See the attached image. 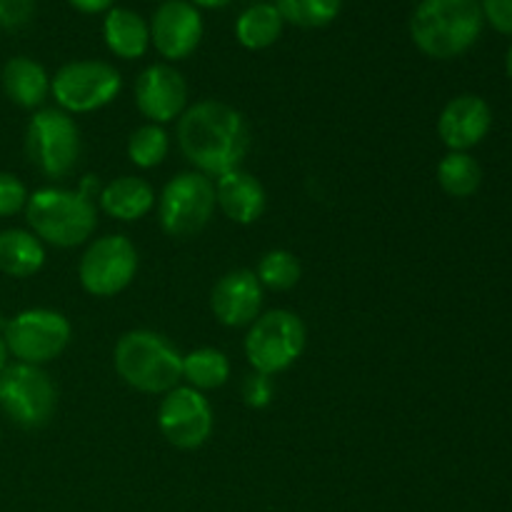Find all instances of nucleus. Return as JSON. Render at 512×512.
<instances>
[{"instance_id": "nucleus-19", "label": "nucleus", "mask_w": 512, "mask_h": 512, "mask_svg": "<svg viewBox=\"0 0 512 512\" xmlns=\"http://www.w3.org/2000/svg\"><path fill=\"white\" fill-rule=\"evenodd\" d=\"M103 40L115 58L138 60L150 48V25L135 10L113 5L103 18Z\"/></svg>"}, {"instance_id": "nucleus-33", "label": "nucleus", "mask_w": 512, "mask_h": 512, "mask_svg": "<svg viewBox=\"0 0 512 512\" xmlns=\"http://www.w3.org/2000/svg\"><path fill=\"white\" fill-rule=\"evenodd\" d=\"M188 3H193L198 10H220L233 3V0H188Z\"/></svg>"}, {"instance_id": "nucleus-25", "label": "nucleus", "mask_w": 512, "mask_h": 512, "mask_svg": "<svg viewBox=\"0 0 512 512\" xmlns=\"http://www.w3.org/2000/svg\"><path fill=\"white\" fill-rule=\"evenodd\" d=\"M285 25L303 30L325 28L340 15L343 0H273Z\"/></svg>"}, {"instance_id": "nucleus-4", "label": "nucleus", "mask_w": 512, "mask_h": 512, "mask_svg": "<svg viewBox=\"0 0 512 512\" xmlns=\"http://www.w3.org/2000/svg\"><path fill=\"white\" fill-rule=\"evenodd\" d=\"M25 220L40 243L78 248L98 228V210L83 190L40 188L28 195Z\"/></svg>"}, {"instance_id": "nucleus-18", "label": "nucleus", "mask_w": 512, "mask_h": 512, "mask_svg": "<svg viewBox=\"0 0 512 512\" xmlns=\"http://www.w3.org/2000/svg\"><path fill=\"white\" fill-rule=\"evenodd\" d=\"M5 95L13 105L23 110H35L48 100L50 95V75L38 60L28 55H15L3 65L0 73Z\"/></svg>"}, {"instance_id": "nucleus-21", "label": "nucleus", "mask_w": 512, "mask_h": 512, "mask_svg": "<svg viewBox=\"0 0 512 512\" xmlns=\"http://www.w3.org/2000/svg\"><path fill=\"white\" fill-rule=\"evenodd\" d=\"M45 265V245L30 230H0V273L10 278H33Z\"/></svg>"}, {"instance_id": "nucleus-34", "label": "nucleus", "mask_w": 512, "mask_h": 512, "mask_svg": "<svg viewBox=\"0 0 512 512\" xmlns=\"http://www.w3.org/2000/svg\"><path fill=\"white\" fill-rule=\"evenodd\" d=\"M8 360H10V350H8V345H5L3 333H0V373L8 368Z\"/></svg>"}, {"instance_id": "nucleus-29", "label": "nucleus", "mask_w": 512, "mask_h": 512, "mask_svg": "<svg viewBox=\"0 0 512 512\" xmlns=\"http://www.w3.org/2000/svg\"><path fill=\"white\" fill-rule=\"evenodd\" d=\"M273 378L270 375H263V373H250L248 378H245L243 383V400L248 408H268L270 403H273Z\"/></svg>"}, {"instance_id": "nucleus-24", "label": "nucleus", "mask_w": 512, "mask_h": 512, "mask_svg": "<svg viewBox=\"0 0 512 512\" xmlns=\"http://www.w3.org/2000/svg\"><path fill=\"white\" fill-rule=\"evenodd\" d=\"M438 183L450 198H470L480 190L483 168L470 153H448L438 165Z\"/></svg>"}, {"instance_id": "nucleus-2", "label": "nucleus", "mask_w": 512, "mask_h": 512, "mask_svg": "<svg viewBox=\"0 0 512 512\" xmlns=\"http://www.w3.org/2000/svg\"><path fill=\"white\" fill-rule=\"evenodd\" d=\"M485 28L480 0H420L410 15L415 48L433 60H453L468 53Z\"/></svg>"}, {"instance_id": "nucleus-3", "label": "nucleus", "mask_w": 512, "mask_h": 512, "mask_svg": "<svg viewBox=\"0 0 512 512\" xmlns=\"http://www.w3.org/2000/svg\"><path fill=\"white\" fill-rule=\"evenodd\" d=\"M115 373L138 393L165 395L183 380V355L165 335L153 330H130L120 335L113 350Z\"/></svg>"}, {"instance_id": "nucleus-14", "label": "nucleus", "mask_w": 512, "mask_h": 512, "mask_svg": "<svg viewBox=\"0 0 512 512\" xmlns=\"http://www.w3.org/2000/svg\"><path fill=\"white\" fill-rule=\"evenodd\" d=\"M135 108L148 123H173L188 108V83L168 63L148 65L135 78Z\"/></svg>"}, {"instance_id": "nucleus-23", "label": "nucleus", "mask_w": 512, "mask_h": 512, "mask_svg": "<svg viewBox=\"0 0 512 512\" xmlns=\"http://www.w3.org/2000/svg\"><path fill=\"white\" fill-rule=\"evenodd\" d=\"M230 378V360L218 348H198L183 355V380L188 388L215 390L223 388Z\"/></svg>"}, {"instance_id": "nucleus-8", "label": "nucleus", "mask_w": 512, "mask_h": 512, "mask_svg": "<svg viewBox=\"0 0 512 512\" xmlns=\"http://www.w3.org/2000/svg\"><path fill=\"white\" fill-rule=\"evenodd\" d=\"M123 88L118 68L105 60H70L50 78V95L68 115L93 113L118 98Z\"/></svg>"}, {"instance_id": "nucleus-28", "label": "nucleus", "mask_w": 512, "mask_h": 512, "mask_svg": "<svg viewBox=\"0 0 512 512\" xmlns=\"http://www.w3.org/2000/svg\"><path fill=\"white\" fill-rule=\"evenodd\" d=\"M28 195L23 180L15 178L13 173H0V218H10L25 210Z\"/></svg>"}, {"instance_id": "nucleus-11", "label": "nucleus", "mask_w": 512, "mask_h": 512, "mask_svg": "<svg viewBox=\"0 0 512 512\" xmlns=\"http://www.w3.org/2000/svg\"><path fill=\"white\" fill-rule=\"evenodd\" d=\"M138 273V250L125 235H103L93 240L78 265L80 285L93 298H115Z\"/></svg>"}, {"instance_id": "nucleus-1", "label": "nucleus", "mask_w": 512, "mask_h": 512, "mask_svg": "<svg viewBox=\"0 0 512 512\" xmlns=\"http://www.w3.org/2000/svg\"><path fill=\"white\" fill-rule=\"evenodd\" d=\"M178 145L185 160L210 180L238 170L250 150L248 120L233 105L200 100L178 118Z\"/></svg>"}, {"instance_id": "nucleus-7", "label": "nucleus", "mask_w": 512, "mask_h": 512, "mask_svg": "<svg viewBox=\"0 0 512 512\" xmlns=\"http://www.w3.org/2000/svg\"><path fill=\"white\" fill-rule=\"evenodd\" d=\"M3 338L15 363L43 368L65 353L73 338V325L58 310L30 308L5 323Z\"/></svg>"}, {"instance_id": "nucleus-12", "label": "nucleus", "mask_w": 512, "mask_h": 512, "mask_svg": "<svg viewBox=\"0 0 512 512\" xmlns=\"http://www.w3.org/2000/svg\"><path fill=\"white\" fill-rule=\"evenodd\" d=\"M213 408L200 390L178 385L158 408V430L173 448L195 450L213 435Z\"/></svg>"}, {"instance_id": "nucleus-17", "label": "nucleus", "mask_w": 512, "mask_h": 512, "mask_svg": "<svg viewBox=\"0 0 512 512\" xmlns=\"http://www.w3.org/2000/svg\"><path fill=\"white\" fill-rule=\"evenodd\" d=\"M215 203L223 210L225 218L238 225H250L263 218L268 208V195L263 183L245 170H230L220 175L215 183Z\"/></svg>"}, {"instance_id": "nucleus-6", "label": "nucleus", "mask_w": 512, "mask_h": 512, "mask_svg": "<svg viewBox=\"0 0 512 512\" xmlns=\"http://www.w3.org/2000/svg\"><path fill=\"white\" fill-rule=\"evenodd\" d=\"M80 130L60 108H43L25 130V153L33 168L50 180L68 178L80 160Z\"/></svg>"}, {"instance_id": "nucleus-26", "label": "nucleus", "mask_w": 512, "mask_h": 512, "mask_svg": "<svg viewBox=\"0 0 512 512\" xmlns=\"http://www.w3.org/2000/svg\"><path fill=\"white\" fill-rule=\"evenodd\" d=\"M170 153V138L163 125L145 123L135 128L128 138V158L138 168L150 170L158 168Z\"/></svg>"}, {"instance_id": "nucleus-30", "label": "nucleus", "mask_w": 512, "mask_h": 512, "mask_svg": "<svg viewBox=\"0 0 512 512\" xmlns=\"http://www.w3.org/2000/svg\"><path fill=\"white\" fill-rule=\"evenodd\" d=\"M38 0H0V28L20 30L33 20Z\"/></svg>"}, {"instance_id": "nucleus-10", "label": "nucleus", "mask_w": 512, "mask_h": 512, "mask_svg": "<svg viewBox=\"0 0 512 512\" xmlns=\"http://www.w3.org/2000/svg\"><path fill=\"white\" fill-rule=\"evenodd\" d=\"M58 408V390L38 365L8 363L0 373V410L20 428H43Z\"/></svg>"}, {"instance_id": "nucleus-27", "label": "nucleus", "mask_w": 512, "mask_h": 512, "mask_svg": "<svg viewBox=\"0 0 512 512\" xmlns=\"http://www.w3.org/2000/svg\"><path fill=\"white\" fill-rule=\"evenodd\" d=\"M255 275H258L263 288L285 293V290L295 288L300 283L303 268H300V260L290 250H268L260 258Z\"/></svg>"}, {"instance_id": "nucleus-35", "label": "nucleus", "mask_w": 512, "mask_h": 512, "mask_svg": "<svg viewBox=\"0 0 512 512\" xmlns=\"http://www.w3.org/2000/svg\"><path fill=\"white\" fill-rule=\"evenodd\" d=\"M505 73H508V78L512 80V45L508 48V55H505Z\"/></svg>"}, {"instance_id": "nucleus-32", "label": "nucleus", "mask_w": 512, "mask_h": 512, "mask_svg": "<svg viewBox=\"0 0 512 512\" xmlns=\"http://www.w3.org/2000/svg\"><path fill=\"white\" fill-rule=\"evenodd\" d=\"M68 5L78 10V13L98 15V13H108V10L115 5V0H68Z\"/></svg>"}, {"instance_id": "nucleus-36", "label": "nucleus", "mask_w": 512, "mask_h": 512, "mask_svg": "<svg viewBox=\"0 0 512 512\" xmlns=\"http://www.w3.org/2000/svg\"><path fill=\"white\" fill-rule=\"evenodd\" d=\"M155 3H165V0H155Z\"/></svg>"}, {"instance_id": "nucleus-15", "label": "nucleus", "mask_w": 512, "mask_h": 512, "mask_svg": "<svg viewBox=\"0 0 512 512\" xmlns=\"http://www.w3.org/2000/svg\"><path fill=\"white\" fill-rule=\"evenodd\" d=\"M263 308V285L253 270H230L210 293V310L225 328L253 325Z\"/></svg>"}, {"instance_id": "nucleus-9", "label": "nucleus", "mask_w": 512, "mask_h": 512, "mask_svg": "<svg viewBox=\"0 0 512 512\" xmlns=\"http://www.w3.org/2000/svg\"><path fill=\"white\" fill-rule=\"evenodd\" d=\"M215 205V183L208 175L198 170L175 175L158 198L160 228L170 238H193L210 223Z\"/></svg>"}, {"instance_id": "nucleus-13", "label": "nucleus", "mask_w": 512, "mask_h": 512, "mask_svg": "<svg viewBox=\"0 0 512 512\" xmlns=\"http://www.w3.org/2000/svg\"><path fill=\"white\" fill-rule=\"evenodd\" d=\"M150 45L170 63L190 58L203 40V13L188 0H165L150 18Z\"/></svg>"}, {"instance_id": "nucleus-22", "label": "nucleus", "mask_w": 512, "mask_h": 512, "mask_svg": "<svg viewBox=\"0 0 512 512\" xmlns=\"http://www.w3.org/2000/svg\"><path fill=\"white\" fill-rule=\"evenodd\" d=\"M285 20L275 3H253L235 20V38L245 50H265L275 45L283 35Z\"/></svg>"}, {"instance_id": "nucleus-31", "label": "nucleus", "mask_w": 512, "mask_h": 512, "mask_svg": "<svg viewBox=\"0 0 512 512\" xmlns=\"http://www.w3.org/2000/svg\"><path fill=\"white\" fill-rule=\"evenodd\" d=\"M485 23L500 35H512V0H480Z\"/></svg>"}, {"instance_id": "nucleus-5", "label": "nucleus", "mask_w": 512, "mask_h": 512, "mask_svg": "<svg viewBox=\"0 0 512 512\" xmlns=\"http://www.w3.org/2000/svg\"><path fill=\"white\" fill-rule=\"evenodd\" d=\"M308 330L293 310H268L258 315L245 335V358L255 373L278 375L303 355Z\"/></svg>"}, {"instance_id": "nucleus-16", "label": "nucleus", "mask_w": 512, "mask_h": 512, "mask_svg": "<svg viewBox=\"0 0 512 512\" xmlns=\"http://www.w3.org/2000/svg\"><path fill=\"white\" fill-rule=\"evenodd\" d=\"M493 128V110L480 95L465 93L450 100L438 118V135L450 153H468Z\"/></svg>"}, {"instance_id": "nucleus-20", "label": "nucleus", "mask_w": 512, "mask_h": 512, "mask_svg": "<svg viewBox=\"0 0 512 512\" xmlns=\"http://www.w3.org/2000/svg\"><path fill=\"white\" fill-rule=\"evenodd\" d=\"M100 208L110 218L133 223V220L145 218L155 208V190L148 180L123 175V178L110 180L100 190Z\"/></svg>"}]
</instances>
